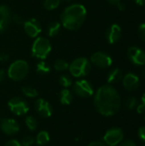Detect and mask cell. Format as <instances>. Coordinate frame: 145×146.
Segmentation results:
<instances>
[{
  "label": "cell",
  "instance_id": "obj_8",
  "mask_svg": "<svg viewBox=\"0 0 145 146\" xmlns=\"http://www.w3.org/2000/svg\"><path fill=\"white\" fill-rule=\"evenodd\" d=\"M124 133L121 128L114 127L106 132L103 136V140L106 145L109 146H116L123 141Z\"/></svg>",
  "mask_w": 145,
  "mask_h": 146
},
{
  "label": "cell",
  "instance_id": "obj_11",
  "mask_svg": "<svg viewBox=\"0 0 145 146\" xmlns=\"http://www.w3.org/2000/svg\"><path fill=\"white\" fill-rule=\"evenodd\" d=\"M23 26H24L25 33L31 38L38 37L41 32V25L39 21L35 18H32L25 21Z\"/></svg>",
  "mask_w": 145,
  "mask_h": 146
},
{
  "label": "cell",
  "instance_id": "obj_6",
  "mask_svg": "<svg viewBox=\"0 0 145 146\" xmlns=\"http://www.w3.org/2000/svg\"><path fill=\"white\" fill-rule=\"evenodd\" d=\"M73 92L74 93L80 98H90L94 94V89L92 85L86 80H77L73 84Z\"/></svg>",
  "mask_w": 145,
  "mask_h": 146
},
{
  "label": "cell",
  "instance_id": "obj_22",
  "mask_svg": "<svg viewBox=\"0 0 145 146\" xmlns=\"http://www.w3.org/2000/svg\"><path fill=\"white\" fill-rule=\"evenodd\" d=\"M68 68H69L68 62L63 59H58L54 63V68L58 72L66 71L67 69H68Z\"/></svg>",
  "mask_w": 145,
  "mask_h": 146
},
{
  "label": "cell",
  "instance_id": "obj_24",
  "mask_svg": "<svg viewBox=\"0 0 145 146\" xmlns=\"http://www.w3.org/2000/svg\"><path fill=\"white\" fill-rule=\"evenodd\" d=\"M25 123H26V127L30 131H35L38 127V121L32 115L27 116L25 120Z\"/></svg>",
  "mask_w": 145,
  "mask_h": 146
},
{
  "label": "cell",
  "instance_id": "obj_31",
  "mask_svg": "<svg viewBox=\"0 0 145 146\" xmlns=\"http://www.w3.org/2000/svg\"><path fill=\"white\" fill-rule=\"evenodd\" d=\"M138 137L141 140L145 142V127H142L138 129Z\"/></svg>",
  "mask_w": 145,
  "mask_h": 146
},
{
  "label": "cell",
  "instance_id": "obj_41",
  "mask_svg": "<svg viewBox=\"0 0 145 146\" xmlns=\"http://www.w3.org/2000/svg\"><path fill=\"white\" fill-rule=\"evenodd\" d=\"M141 74H142V76L145 79V65H144V68H143V69H142Z\"/></svg>",
  "mask_w": 145,
  "mask_h": 146
},
{
  "label": "cell",
  "instance_id": "obj_29",
  "mask_svg": "<svg viewBox=\"0 0 145 146\" xmlns=\"http://www.w3.org/2000/svg\"><path fill=\"white\" fill-rule=\"evenodd\" d=\"M138 33L139 38L145 42V23H142L139 25L138 29Z\"/></svg>",
  "mask_w": 145,
  "mask_h": 146
},
{
  "label": "cell",
  "instance_id": "obj_40",
  "mask_svg": "<svg viewBox=\"0 0 145 146\" xmlns=\"http://www.w3.org/2000/svg\"><path fill=\"white\" fill-rule=\"evenodd\" d=\"M134 2L140 6H144L145 5V0H134Z\"/></svg>",
  "mask_w": 145,
  "mask_h": 146
},
{
  "label": "cell",
  "instance_id": "obj_28",
  "mask_svg": "<svg viewBox=\"0 0 145 146\" xmlns=\"http://www.w3.org/2000/svg\"><path fill=\"white\" fill-rule=\"evenodd\" d=\"M35 140L34 139L30 136V135H27V136H25L22 139H21V146H31L34 144Z\"/></svg>",
  "mask_w": 145,
  "mask_h": 146
},
{
  "label": "cell",
  "instance_id": "obj_36",
  "mask_svg": "<svg viewBox=\"0 0 145 146\" xmlns=\"http://www.w3.org/2000/svg\"><path fill=\"white\" fill-rule=\"evenodd\" d=\"M88 146H106V145L101 141H93Z\"/></svg>",
  "mask_w": 145,
  "mask_h": 146
},
{
  "label": "cell",
  "instance_id": "obj_42",
  "mask_svg": "<svg viewBox=\"0 0 145 146\" xmlns=\"http://www.w3.org/2000/svg\"><path fill=\"white\" fill-rule=\"evenodd\" d=\"M142 104L145 106V92L144 93V95L142 96Z\"/></svg>",
  "mask_w": 145,
  "mask_h": 146
},
{
  "label": "cell",
  "instance_id": "obj_4",
  "mask_svg": "<svg viewBox=\"0 0 145 146\" xmlns=\"http://www.w3.org/2000/svg\"><path fill=\"white\" fill-rule=\"evenodd\" d=\"M70 74L76 78L85 77L89 74L91 69L90 61L85 57H79L72 62L69 65Z\"/></svg>",
  "mask_w": 145,
  "mask_h": 146
},
{
  "label": "cell",
  "instance_id": "obj_17",
  "mask_svg": "<svg viewBox=\"0 0 145 146\" xmlns=\"http://www.w3.org/2000/svg\"><path fill=\"white\" fill-rule=\"evenodd\" d=\"M123 78V75H122V72L120 68H115L113 69H111L108 74V78H107V80H108V83L110 85V84H116L118 82H120Z\"/></svg>",
  "mask_w": 145,
  "mask_h": 146
},
{
  "label": "cell",
  "instance_id": "obj_15",
  "mask_svg": "<svg viewBox=\"0 0 145 146\" xmlns=\"http://www.w3.org/2000/svg\"><path fill=\"white\" fill-rule=\"evenodd\" d=\"M121 37V27L120 25L115 23L112 24L107 30L106 38L110 44H114L119 41Z\"/></svg>",
  "mask_w": 145,
  "mask_h": 146
},
{
  "label": "cell",
  "instance_id": "obj_32",
  "mask_svg": "<svg viewBox=\"0 0 145 146\" xmlns=\"http://www.w3.org/2000/svg\"><path fill=\"white\" fill-rule=\"evenodd\" d=\"M4 146H21V145L16 139H11V140L8 141Z\"/></svg>",
  "mask_w": 145,
  "mask_h": 146
},
{
  "label": "cell",
  "instance_id": "obj_30",
  "mask_svg": "<svg viewBox=\"0 0 145 146\" xmlns=\"http://www.w3.org/2000/svg\"><path fill=\"white\" fill-rule=\"evenodd\" d=\"M13 20H14V21H15L16 24H18V25H21V24H23L24 21H25V20L23 19V17H22L21 15H15L13 16Z\"/></svg>",
  "mask_w": 145,
  "mask_h": 146
},
{
  "label": "cell",
  "instance_id": "obj_43",
  "mask_svg": "<svg viewBox=\"0 0 145 146\" xmlns=\"http://www.w3.org/2000/svg\"><path fill=\"white\" fill-rule=\"evenodd\" d=\"M64 1H66V2H71L72 0H64Z\"/></svg>",
  "mask_w": 145,
  "mask_h": 146
},
{
  "label": "cell",
  "instance_id": "obj_19",
  "mask_svg": "<svg viewBox=\"0 0 145 146\" xmlns=\"http://www.w3.org/2000/svg\"><path fill=\"white\" fill-rule=\"evenodd\" d=\"M61 30V23L58 21H52L48 25L47 27V33L50 37H55L56 36Z\"/></svg>",
  "mask_w": 145,
  "mask_h": 146
},
{
  "label": "cell",
  "instance_id": "obj_33",
  "mask_svg": "<svg viewBox=\"0 0 145 146\" xmlns=\"http://www.w3.org/2000/svg\"><path fill=\"white\" fill-rule=\"evenodd\" d=\"M9 59V56L6 52H0V62H4Z\"/></svg>",
  "mask_w": 145,
  "mask_h": 146
},
{
  "label": "cell",
  "instance_id": "obj_27",
  "mask_svg": "<svg viewBox=\"0 0 145 146\" xmlns=\"http://www.w3.org/2000/svg\"><path fill=\"white\" fill-rule=\"evenodd\" d=\"M137 105H138V102L136 98L134 97H129L125 101V107L127 110H133L137 107Z\"/></svg>",
  "mask_w": 145,
  "mask_h": 146
},
{
  "label": "cell",
  "instance_id": "obj_21",
  "mask_svg": "<svg viewBox=\"0 0 145 146\" xmlns=\"http://www.w3.org/2000/svg\"><path fill=\"white\" fill-rule=\"evenodd\" d=\"M36 71L38 74H39L41 75H44L50 72V67L47 62L41 60L36 66Z\"/></svg>",
  "mask_w": 145,
  "mask_h": 146
},
{
  "label": "cell",
  "instance_id": "obj_3",
  "mask_svg": "<svg viewBox=\"0 0 145 146\" xmlns=\"http://www.w3.org/2000/svg\"><path fill=\"white\" fill-rule=\"evenodd\" d=\"M29 72V65L24 60H16L12 62L7 71L9 79L15 81H20L25 79Z\"/></svg>",
  "mask_w": 145,
  "mask_h": 146
},
{
  "label": "cell",
  "instance_id": "obj_26",
  "mask_svg": "<svg viewBox=\"0 0 145 146\" xmlns=\"http://www.w3.org/2000/svg\"><path fill=\"white\" fill-rule=\"evenodd\" d=\"M59 84L64 88H68L70 86H72V79L70 76L67 74H62L59 78Z\"/></svg>",
  "mask_w": 145,
  "mask_h": 146
},
{
  "label": "cell",
  "instance_id": "obj_5",
  "mask_svg": "<svg viewBox=\"0 0 145 146\" xmlns=\"http://www.w3.org/2000/svg\"><path fill=\"white\" fill-rule=\"evenodd\" d=\"M51 51V44L50 41L44 37L37 38L32 45V56L44 60L45 59Z\"/></svg>",
  "mask_w": 145,
  "mask_h": 146
},
{
  "label": "cell",
  "instance_id": "obj_10",
  "mask_svg": "<svg viewBox=\"0 0 145 146\" xmlns=\"http://www.w3.org/2000/svg\"><path fill=\"white\" fill-rule=\"evenodd\" d=\"M127 56L132 63L137 66L145 65V51L137 46H132L127 50Z\"/></svg>",
  "mask_w": 145,
  "mask_h": 146
},
{
  "label": "cell",
  "instance_id": "obj_37",
  "mask_svg": "<svg viewBox=\"0 0 145 146\" xmlns=\"http://www.w3.org/2000/svg\"><path fill=\"white\" fill-rule=\"evenodd\" d=\"M6 77V73L3 69H0V83H2Z\"/></svg>",
  "mask_w": 145,
  "mask_h": 146
},
{
  "label": "cell",
  "instance_id": "obj_18",
  "mask_svg": "<svg viewBox=\"0 0 145 146\" xmlns=\"http://www.w3.org/2000/svg\"><path fill=\"white\" fill-rule=\"evenodd\" d=\"M73 99V96L68 89L65 88L61 91L59 94V101L62 104L69 105L72 103Z\"/></svg>",
  "mask_w": 145,
  "mask_h": 146
},
{
  "label": "cell",
  "instance_id": "obj_14",
  "mask_svg": "<svg viewBox=\"0 0 145 146\" xmlns=\"http://www.w3.org/2000/svg\"><path fill=\"white\" fill-rule=\"evenodd\" d=\"M122 84L126 91H135L139 86V78L133 73H128L122 78Z\"/></svg>",
  "mask_w": 145,
  "mask_h": 146
},
{
  "label": "cell",
  "instance_id": "obj_25",
  "mask_svg": "<svg viewBox=\"0 0 145 146\" xmlns=\"http://www.w3.org/2000/svg\"><path fill=\"white\" fill-rule=\"evenodd\" d=\"M61 3V0H44V7L47 10H53L56 9Z\"/></svg>",
  "mask_w": 145,
  "mask_h": 146
},
{
  "label": "cell",
  "instance_id": "obj_38",
  "mask_svg": "<svg viewBox=\"0 0 145 146\" xmlns=\"http://www.w3.org/2000/svg\"><path fill=\"white\" fill-rule=\"evenodd\" d=\"M117 8H118V9H119V10H121V11H124V10L126 9V4L121 1V2L118 3Z\"/></svg>",
  "mask_w": 145,
  "mask_h": 146
},
{
  "label": "cell",
  "instance_id": "obj_20",
  "mask_svg": "<svg viewBox=\"0 0 145 146\" xmlns=\"http://www.w3.org/2000/svg\"><path fill=\"white\" fill-rule=\"evenodd\" d=\"M50 134L47 131H41L36 137V143L38 145H44L50 142Z\"/></svg>",
  "mask_w": 145,
  "mask_h": 146
},
{
  "label": "cell",
  "instance_id": "obj_7",
  "mask_svg": "<svg viewBox=\"0 0 145 146\" xmlns=\"http://www.w3.org/2000/svg\"><path fill=\"white\" fill-rule=\"evenodd\" d=\"M8 106H9L10 111L14 115H18V116L26 115L29 110L27 103L24 99H22L21 98H19V97L12 98L8 102Z\"/></svg>",
  "mask_w": 145,
  "mask_h": 146
},
{
  "label": "cell",
  "instance_id": "obj_34",
  "mask_svg": "<svg viewBox=\"0 0 145 146\" xmlns=\"http://www.w3.org/2000/svg\"><path fill=\"white\" fill-rule=\"evenodd\" d=\"M120 146H136V144L132 141V140H125L121 142V145Z\"/></svg>",
  "mask_w": 145,
  "mask_h": 146
},
{
  "label": "cell",
  "instance_id": "obj_9",
  "mask_svg": "<svg viewBox=\"0 0 145 146\" xmlns=\"http://www.w3.org/2000/svg\"><path fill=\"white\" fill-rule=\"evenodd\" d=\"M91 62L97 68H107L112 65L113 60L108 53L103 51H97L95 52L91 56Z\"/></svg>",
  "mask_w": 145,
  "mask_h": 146
},
{
  "label": "cell",
  "instance_id": "obj_13",
  "mask_svg": "<svg viewBox=\"0 0 145 146\" xmlns=\"http://www.w3.org/2000/svg\"><path fill=\"white\" fill-rule=\"evenodd\" d=\"M35 109L38 113V115L44 118L50 117L53 112V109L51 105L49 104V102H47L45 99L43 98L37 99L35 103Z\"/></svg>",
  "mask_w": 145,
  "mask_h": 146
},
{
  "label": "cell",
  "instance_id": "obj_39",
  "mask_svg": "<svg viewBox=\"0 0 145 146\" xmlns=\"http://www.w3.org/2000/svg\"><path fill=\"white\" fill-rule=\"evenodd\" d=\"M107 1H108L109 3H110L111 5H115V6H117L118 3L121 2V0H107Z\"/></svg>",
  "mask_w": 145,
  "mask_h": 146
},
{
  "label": "cell",
  "instance_id": "obj_12",
  "mask_svg": "<svg viewBox=\"0 0 145 146\" xmlns=\"http://www.w3.org/2000/svg\"><path fill=\"white\" fill-rule=\"evenodd\" d=\"M0 128L2 132L6 135H13L19 132L20 126L15 120L9 118V119L2 120L0 124Z\"/></svg>",
  "mask_w": 145,
  "mask_h": 146
},
{
  "label": "cell",
  "instance_id": "obj_23",
  "mask_svg": "<svg viewBox=\"0 0 145 146\" xmlns=\"http://www.w3.org/2000/svg\"><path fill=\"white\" fill-rule=\"evenodd\" d=\"M22 93L27 98H36L38 96V91L31 86H24L21 88Z\"/></svg>",
  "mask_w": 145,
  "mask_h": 146
},
{
  "label": "cell",
  "instance_id": "obj_1",
  "mask_svg": "<svg viewBox=\"0 0 145 146\" xmlns=\"http://www.w3.org/2000/svg\"><path fill=\"white\" fill-rule=\"evenodd\" d=\"M94 104L101 115L112 116L117 114L121 109V96L114 86L105 85L97 91L94 97Z\"/></svg>",
  "mask_w": 145,
  "mask_h": 146
},
{
  "label": "cell",
  "instance_id": "obj_35",
  "mask_svg": "<svg viewBox=\"0 0 145 146\" xmlns=\"http://www.w3.org/2000/svg\"><path fill=\"white\" fill-rule=\"evenodd\" d=\"M137 111H138V114H143V113H144L145 112V106L142 104H138V105H137Z\"/></svg>",
  "mask_w": 145,
  "mask_h": 146
},
{
  "label": "cell",
  "instance_id": "obj_2",
  "mask_svg": "<svg viewBox=\"0 0 145 146\" xmlns=\"http://www.w3.org/2000/svg\"><path fill=\"white\" fill-rule=\"evenodd\" d=\"M87 10L83 4L73 3L64 9L61 15L62 26L71 31L79 29L85 21Z\"/></svg>",
  "mask_w": 145,
  "mask_h": 146
},
{
  "label": "cell",
  "instance_id": "obj_16",
  "mask_svg": "<svg viewBox=\"0 0 145 146\" xmlns=\"http://www.w3.org/2000/svg\"><path fill=\"white\" fill-rule=\"evenodd\" d=\"M11 21V12L8 6L0 5V33L4 32Z\"/></svg>",
  "mask_w": 145,
  "mask_h": 146
},
{
  "label": "cell",
  "instance_id": "obj_44",
  "mask_svg": "<svg viewBox=\"0 0 145 146\" xmlns=\"http://www.w3.org/2000/svg\"><path fill=\"white\" fill-rule=\"evenodd\" d=\"M144 146H145V145H144Z\"/></svg>",
  "mask_w": 145,
  "mask_h": 146
}]
</instances>
